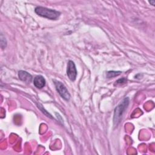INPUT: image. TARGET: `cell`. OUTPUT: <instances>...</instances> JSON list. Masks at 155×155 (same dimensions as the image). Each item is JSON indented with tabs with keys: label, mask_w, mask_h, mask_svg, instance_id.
<instances>
[{
	"label": "cell",
	"mask_w": 155,
	"mask_h": 155,
	"mask_svg": "<svg viewBox=\"0 0 155 155\" xmlns=\"http://www.w3.org/2000/svg\"><path fill=\"white\" fill-rule=\"evenodd\" d=\"M35 12L38 15L51 20H56L61 15V12L59 11L41 6L36 7Z\"/></svg>",
	"instance_id": "cell-2"
},
{
	"label": "cell",
	"mask_w": 155,
	"mask_h": 155,
	"mask_svg": "<svg viewBox=\"0 0 155 155\" xmlns=\"http://www.w3.org/2000/svg\"><path fill=\"white\" fill-rule=\"evenodd\" d=\"M149 2L150 4H151V5H153L155 4V1H149Z\"/></svg>",
	"instance_id": "cell-10"
},
{
	"label": "cell",
	"mask_w": 155,
	"mask_h": 155,
	"mask_svg": "<svg viewBox=\"0 0 155 155\" xmlns=\"http://www.w3.org/2000/svg\"><path fill=\"white\" fill-rule=\"evenodd\" d=\"M67 74L69 79L71 81H74L77 76V70L76 65L73 61H69L67 65Z\"/></svg>",
	"instance_id": "cell-4"
},
{
	"label": "cell",
	"mask_w": 155,
	"mask_h": 155,
	"mask_svg": "<svg viewBox=\"0 0 155 155\" xmlns=\"http://www.w3.org/2000/svg\"><path fill=\"white\" fill-rule=\"evenodd\" d=\"M45 82L46 81L45 78L41 75L36 76L33 79L34 85L39 89L43 88L45 85Z\"/></svg>",
	"instance_id": "cell-6"
},
{
	"label": "cell",
	"mask_w": 155,
	"mask_h": 155,
	"mask_svg": "<svg viewBox=\"0 0 155 155\" xmlns=\"http://www.w3.org/2000/svg\"><path fill=\"white\" fill-rule=\"evenodd\" d=\"M18 77L19 79L25 82L30 83L31 82L33 77L32 76L26 71L20 70L18 72Z\"/></svg>",
	"instance_id": "cell-5"
},
{
	"label": "cell",
	"mask_w": 155,
	"mask_h": 155,
	"mask_svg": "<svg viewBox=\"0 0 155 155\" xmlns=\"http://www.w3.org/2000/svg\"><path fill=\"white\" fill-rule=\"evenodd\" d=\"M130 103L129 97H125L122 102L114 108L113 116V124L114 127H117L120 123L122 117L127 108Z\"/></svg>",
	"instance_id": "cell-1"
},
{
	"label": "cell",
	"mask_w": 155,
	"mask_h": 155,
	"mask_svg": "<svg viewBox=\"0 0 155 155\" xmlns=\"http://www.w3.org/2000/svg\"><path fill=\"white\" fill-rule=\"evenodd\" d=\"M121 71H108L107 73L106 76L107 78H112L116 76H117L119 75H120L121 74Z\"/></svg>",
	"instance_id": "cell-7"
},
{
	"label": "cell",
	"mask_w": 155,
	"mask_h": 155,
	"mask_svg": "<svg viewBox=\"0 0 155 155\" xmlns=\"http://www.w3.org/2000/svg\"><path fill=\"white\" fill-rule=\"evenodd\" d=\"M127 82V79L126 78H121V79H119L118 80H117L116 81V84H124L125 83Z\"/></svg>",
	"instance_id": "cell-9"
},
{
	"label": "cell",
	"mask_w": 155,
	"mask_h": 155,
	"mask_svg": "<svg viewBox=\"0 0 155 155\" xmlns=\"http://www.w3.org/2000/svg\"><path fill=\"white\" fill-rule=\"evenodd\" d=\"M7 45V41L3 35L1 33V47L2 49H4Z\"/></svg>",
	"instance_id": "cell-8"
},
{
	"label": "cell",
	"mask_w": 155,
	"mask_h": 155,
	"mask_svg": "<svg viewBox=\"0 0 155 155\" xmlns=\"http://www.w3.org/2000/svg\"><path fill=\"white\" fill-rule=\"evenodd\" d=\"M53 82L55 86V88L59 94V95L65 101H69L70 99V94L69 93L67 88L64 85L63 83L60 81L53 80Z\"/></svg>",
	"instance_id": "cell-3"
}]
</instances>
